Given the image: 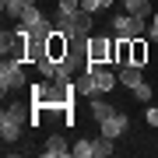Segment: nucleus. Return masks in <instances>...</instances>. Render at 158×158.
I'll return each instance as SVG.
<instances>
[{
	"mask_svg": "<svg viewBox=\"0 0 158 158\" xmlns=\"http://www.w3.org/2000/svg\"><path fill=\"white\" fill-rule=\"evenodd\" d=\"M60 11H67V14L81 11V0H60Z\"/></svg>",
	"mask_w": 158,
	"mask_h": 158,
	"instance_id": "22",
	"label": "nucleus"
},
{
	"mask_svg": "<svg viewBox=\"0 0 158 158\" xmlns=\"http://www.w3.org/2000/svg\"><path fill=\"white\" fill-rule=\"evenodd\" d=\"M116 39L109 35H88V63H113Z\"/></svg>",
	"mask_w": 158,
	"mask_h": 158,
	"instance_id": "4",
	"label": "nucleus"
},
{
	"mask_svg": "<svg viewBox=\"0 0 158 158\" xmlns=\"http://www.w3.org/2000/svg\"><path fill=\"white\" fill-rule=\"evenodd\" d=\"M106 7H113V0H98V11H106Z\"/></svg>",
	"mask_w": 158,
	"mask_h": 158,
	"instance_id": "25",
	"label": "nucleus"
},
{
	"mask_svg": "<svg viewBox=\"0 0 158 158\" xmlns=\"http://www.w3.org/2000/svg\"><path fill=\"white\" fill-rule=\"evenodd\" d=\"M148 39H151V42H158V11H155V18H151V28H148Z\"/></svg>",
	"mask_w": 158,
	"mask_h": 158,
	"instance_id": "23",
	"label": "nucleus"
},
{
	"mask_svg": "<svg viewBox=\"0 0 158 158\" xmlns=\"http://www.w3.org/2000/svg\"><path fill=\"white\" fill-rule=\"evenodd\" d=\"M67 155H70V148H67V141H63L60 134L46 137V148H42V158H67Z\"/></svg>",
	"mask_w": 158,
	"mask_h": 158,
	"instance_id": "7",
	"label": "nucleus"
},
{
	"mask_svg": "<svg viewBox=\"0 0 158 158\" xmlns=\"http://www.w3.org/2000/svg\"><path fill=\"white\" fill-rule=\"evenodd\" d=\"M70 155H77V158H95V155H91V141H77V144L70 148Z\"/></svg>",
	"mask_w": 158,
	"mask_h": 158,
	"instance_id": "19",
	"label": "nucleus"
},
{
	"mask_svg": "<svg viewBox=\"0 0 158 158\" xmlns=\"http://www.w3.org/2000/svg\"><path fill=\"white\" fill-rule=\"evenodd\" d=\"M88 109H91V119H98V123H102V119H109V116H113V113H116V109H113V106H109V102H102L98 95H95V98H91V106H88Z\"/></svg>",
	"mask_w": 158,
	"mask_h": 158,
	"instance_id": "15",
	"label": "nucleus"
},
{
	"mask_svg": "<svg viewBox=\"0 0 158 158\" xmlns=\"http://www.w3.org/2000/svg\"><path fill=\"white\" fill-rule=\"evenodd\" d=\"M98 130H102L106 137H113V141H119V137L127 134V116H123V113H113L109 119H102V123H98Z\"/></svg>",
	"mask_w": 158,
	"mask_h": 158,
	"instance_id": "5",
	"label": "nucleus"
},
{
	"mask_svg": "<svg viewBox=\"0 0 158 158\" xmlns=\"http://www.w3.org/2000/svg\"><path fill=\"white\" fill-rule=\"evenodd\" d=\"M148 28H151V18H134L127 11H119L113 18V32L119 35V39H137V35H144Z\"/></svg>",
	"mask_w": 158,
	"mask_h": 158,
	"instance_id": "2",
	"label": "nucleus"
},
{
	"mask_svg": "<svg viewBox=\"0 0 158 158\" xmlns=\"http://www.w3.org/2000/svg\"><path fill=\"white\" fill-rule=\"evenodd\" d=\"M46 49H49V56L60 63V60L70 53V35H63V32H53V35H49V46H46Z\"/></svg>",
	"mask_w": 158,
	"mask_h": 158,
	"instance_id": "6",
	"label": "nucleus"
},
{
	"mask_svg": "<svg viewBox=\"0 0 158 158\" xmlns=\"http://www.w3.org/2000/svg\"><path fill=\"white\" fill-rule=\"evenodd\" d=\"M18 25H21V28H25V32L32 35L35 28H42V25H46V14L39 11V7H28V11H25L21 18H18Z\"/></svg>",
	"mask_w": 158,
	"mask_h": 158,
	"instance_id": "9",
	"label": "nucleus"
},
{
	"mask_svg": "<svg viewBox=\"0 0 158 158\" xmlns=\"http://www.w3.org/2000/svg\"><path fill=\"white\" fill-rule=\"evenodd\" d=\"M130 91H134V98H137V102H148V98H151V85H148V81H141V85L130 88Z\"/></svg>",
	"mask_w": 158,
	"mask_h": 158,
	"instance_id": "20",
	"label": "nucleus"
},
{
	"mask_svg": "<svg viewBox=\"0 0 158 158\" xmlns=\"http://www.w3.org/2000/svg\"><path fill=\"white\" fill-rule=\"evenodd\" d=\"M141 81H144V67H137V63L119 67V85H123V88H137Z\"/></svg>",
	"mask_w": 158,
	"mask_h": 158,
	"instance_id": "8",
	"label": "nucleus"
},
{
	"mask_svg": "<svg viewBox=\"0 0 158 158\" xmlns=\"http://www.w3.org/2000/svg\"><path fill=\"white\" fill-rule=\"evenodd\" d=\"M130 42H134V39H116L113 63H119V67H127V63H130Z\"/></svg>",
	"mask_w": 158,
	"mask_h": 158,
	"instance_id": "18",
	"label": "nucleus"
},
{
	"mask_svg": "<svg viewBox=\"0 0 158 158\" xmlns=\"http://www.w3.org/2000/svg\"><path fill=\"white\" fill-rule=\"evenodd\" d=\"M74 91L77 95H85V98H95L98 95V85H95V74H81V77H74Z\"/></svg>",
	"mask_w": 158,
	"mask_h": 158,
	"instance_id": "10",
	"label": "nucleus"
},
{
	"mask_svg": "<svg viewBox=\"0 0 158 158\" xmlns=\"http://www.w3.org/2000/svg\"><path fill=\"white\" fill-rule=\"evenodd\" d=\"M81 11H91V14H98V0H81Z\"/></svg>",
	"mask_w": 158,
	"mask_h": 158,
	"instance_id": "24",
	"label": "nucleus"
},
{
	"mask_svg": "<svg viewBox=\"0 0 158 158\" xmlns=\"http://www.w3.org/2000/svg\"><path fill=\"white\" fill-rule=\"evenodd\" d=\"M91 32V11H74V32L70 35H88Z\"/></svg>",
	"mask_w": 158,
	"mask_h": 158,
	"instance_id": "17",
	"label": "nucleus"
},
{
	"mask_svg": "<svg viewBox=\"0 0 158 158\" xmlns=\"http://www.w3.org/2000/svg\"><path fill=\"white\" fill-rule=\"evenodd\" d=\"M0 7H4L7 18H21L28 7H35V0H0Z\"/></svg>",
	"mask_w": 158,
	"mask_h": 158,
	"instance_id": "13",
	"label": "nucleus"
},
{
	"mask_svg": "<svg viewBox=\"0 0 158 158\" xmlns=\"http://www.w3.org/2000/svg\"><path fill=\"white\" fill-rule=\"evenodd\" d=\"M148 35H137L134 42H130V63H137V67H144L148 63Z\"/></svg>",
	"mask_w": 158,
	"mask_h": 158,
	"instance_id": "11",
	"label": "nucleus"
},
{
	"mask_svg": "<svg viewBox=\"0 0 158 158\" xmlns=\"http://www.w3.org/2000/svg\"><path fill=\"white\" fill-rule=\"evenodd\" d=\"M53 28L63 32V35H70V32H74V14H67V11L56 7V14H53Z\"/></svg>",
	"mask_w": 158,
	"mask_h": 158,
	"instance_id": "16",
	"label": "nucleus"
},
{
	"mask_svg": "<svg viewBox=\"0 0 158 158\" xmlns=\"http://www.w3.org/2000/svg\"><path fill=\"white\" fill-rule=\"evenodd\" d=\"M28 77H25V60H7L0 63V88L4 91H14V88H25Z\"/></svg>",
	"mask_w": 158,
	"mask_h": 158,
	"instance_id": "3",
	"label": "nucleus"
},
{
	"mask_svg": "<svg viewBox=\"0 0 158 158\" xmlns=\"http://www.w3.org/2000/svg\"><path fill=\"white\" fill-rule=\"evenodd\" d=\"M123 11H127V14H134V18H155L151 0H123Z\"/></svg>",
	"mask_w": 158,
	"mask_h": 158,
	"instance_id": "12",
	"label": "nucleus"
},
{
	"mask_svg": "<svg viewBox=\"0 0 158 158\" xmlns=\"http://www.w3.org/2000/svg\"><path fill=\"white\" fill-rule=\"evenodd\" d=\"M144 119H148V127H155V130H158V106H148Z\"/></svg>",
	"mask_w": 158,
	"mask_h": 158,
	"instance_id": "21",
	"label": "nucleus"
},
{
	"mask_svg": "<svg viewBox=\"0 0 158 158\" xmlns=\"http://www.w3.org/2000/svg\"><path fill=\"white\" fill-rule=\"evenodd\" d=\"M32 113H35V106L28 109L25 102H14V106L4 109V116H0V137H4V144H14L21 137V127L32 123Z\"/></svg>",
	"mask_w": 158,
	"mask_h": 158,
	"instance_id": "1",
	"label": "nucleus"
},
{
	"mask_svg": "<svg viewBox=\"0 0 158 158\" xmlns=\"http://www.w3.org/2000/svg\"><path fill=\"white\" fill-rule=\"evenodd\" d=\"M113 137H106V134H98L95 137V141H91V155H95V158H109V155H113Z\"/></svg>",
	"mask_w": 158,
	"mask_h": 158,
	"instance_id": "14",
	"label": "nucleus"
}]
</instances>
